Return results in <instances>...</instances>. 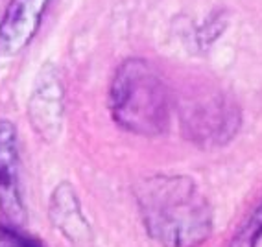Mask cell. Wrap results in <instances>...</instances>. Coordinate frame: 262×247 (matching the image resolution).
I'll return each mask as SVG.
<instances>
[{"label":"cell","mask_w":262,"mask_h":247,"mask_svg":"<svg viewBox=\"0 0 262 247\" xmlns=\"http://www.w3.org/2000/svg\"><path fill=\"white\" fill-rule=\"evenodd\" d=\"M142 221L163 247H198L212 233V209L198 185L183 175H154L135 190Z\"/></svg>","instance_id":"obj_1"},{"label":"cell","mask_w":262,"mask_h":247,"mask_svg":"<svg viewBox=\"0 0 262 247\" xmlns=\"http://www.w3.org/2000/svg\"><path fill=\"white\" fill-rule=\"evenodd\" d=\"M109 107L118 126L141 137H157L170 122V98L163 76L144 59L124 61L113 78Z\"/></svg>","instance_id":"obj_2"},{"label":"cell","mask_w":262,"mask_h":247,"mask_svg":"<svg viewBox=\"0 0 262 247\" xmlns=\"http://www.w3.org/2000/svg\"><path fill=\"white\" fill-rule=\"evenodd\" d=\"M50 0H11L0 23V50L19 54L30 44Z\"/></svg>","instance_id":"obj_3"},{"label":"cell","mask_w":262,"mask_h":247,"mask_svg":"<svg viewBox=\"0 0 262 247\" xmlns=\"http://www.w3.org/2000/svg\"><path fill=\"white\" fill-rule=\"evenodd\" d=\"M185 122L194 140H202L203 144H220L236 133L238 117L236 111L222 100H205L192 103V107L187 109Z\"/></svg>","instance_id":"obj_4"},{"label":"cell","mask_w":262,"mask_h":247,"mask_svg":"<svg viewBox=\"0 0 262 247\" xmlns=\"http://www.w3.org/2000/svg\"><path fill=\"white\" fill-rule=\"evenodd\" d=\"M0 203L2 209L15 219L23 218L17 135L10 122H0Z\"/></svg>","instance_id":"obj_5"},{"label":"cell","mask_w":262,"mask_h":247,"mask_svg":"<svg viewBox=\"0 0 262 247\" xmlns=\"http://www.w3.org/2000/svg\"><path fill=\"white\" fill-rule=\"evenodd\" d=\"M50 218L56 229H59L71 242L87 243L91 240L89 223L81 214L80 201L71 185L63 183L54 190L50 199Z\"/></svg>","instance_id":"obj_6"},{"label":"cell","mask_w":262,"mask_h":247,"mask_svg":"<svg viewBox=\"0 0 262 247\" xmlns=\"http://www.w3.org/2000/svg\"><path fill=\"white\" fill-rule=\"evenodd\" d=\"M30 111L33 124L41 133L45 135L56 133L61 118V91L59 85L56 83V78L42 76V85L35 91Z\"/></svg>","instance_id":"obj_7"},{"label":"cell","mask_w":262,"mask_h":247,"mask_svg":"<svg viewBox=\"0 0 262 247\" xmlns=\"http://www.w3.org/2000/svg\"><path fill=\"white\" fill-rule=\"evenodd\" d=\"M260 240H262V203L249 216L248 221L240 227L238 234L233 240V247H257Z\"/></svg>","instance_id":"obj_8"},{"label":"cell","mask_w":262,"mask_h":247,"mask_svg":"<svg viewBox=\"0 0 262 247\" xmlns=\"http://www.w3.org/2000/svg\"><path fill=\"white\" fill-rule=\"evenodd\" d=\"M13 247H33L32 243H26V242H23V243H17V245H13Z\"/></svg>","instance_id":"obj_9"}]
</instances>
